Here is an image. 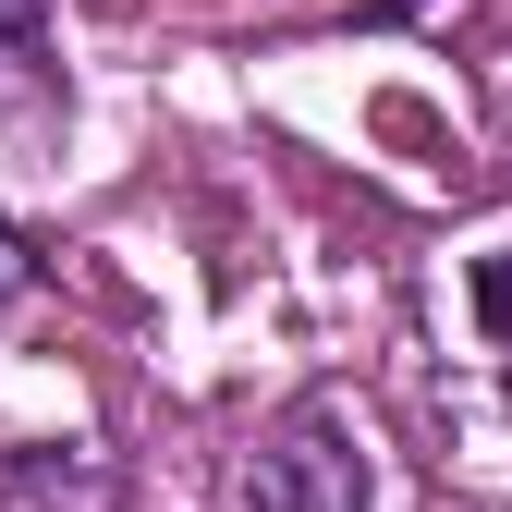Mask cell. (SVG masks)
Masks as SVG:
<instances>
[{"instance_id":"6da1fadb","label":"cell","mask_w":512,"mask_h":512,"mask_svg":"<svg viewBox=\"0 0 512 512\" xmlns=\"http://www.w3.org/2000/svg\"><path fill=\"white\" fill-rule=\"evenodd\" d=\"M244 500H256V512H366V439H354L330 403H305L293 427L256 439Z\"/></svg>"},{"instance_id":"5b68a950","label":"cell","mask_w":512,"mask_h":512,"mask_svg":"<svg viewBox=\"0 0 512 512\" xmlns=\"http://www.w3.org/2000/svg\"><path fill=\"white\" fill-rule=\"evenodd\" d=\"M500 403H512V378H500Z\"/></svg>"},{"instance_id":"277c9868","label":"cell","mask_w":512,"mask_h":512,"mask_svg":"<svg viewBox=\"0 0 512 512\" xmlns=\"http://www.w3.org/2000/svg\"><path fill=\"white\" fill-rule=\"evenodd\" d=\"M37 13H49V0H0V37L25 49V37H37Z\"/></svg>"},{"instance_id":"3957f363","label":"cell","mask_w":512,"mask_h":512,"mask_svg":"<svg viewBox=\"0 0 512 512\" xmlns=\"http://www.w3.org/2000/svg\"><path fill=\"white\" fill-rule=\"evenodd\" d=\"M25 293H37V244H25V232H13V220H0V317H13V305H25Z\"/></svg>"},{"instance_id":"7a4b0ae2","label":"cell","mask_w":512,"mask_h":512,"mask_svg":"<svg viewBox=\"0 0 512 512\" xmlns=\"http://www.w3.org/2000/svg\"><path fill=\"white\" fill-rule=\"evenodd\" d=\"M476 330H488V342H512V244H500V256H476Z\"/></svg>"}]
</instances>
